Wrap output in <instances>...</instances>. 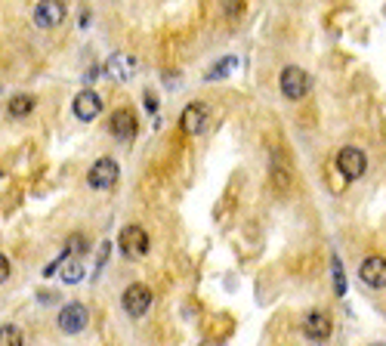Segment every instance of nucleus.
Instances as JSON below:
<instances>
[{"mask_svg":"<svg viewBox=\"0 0 386 346\" xmlns=\"http://www.w3.org/2000/svg\"><path fill=\"white\" fill-rule=\"evenodd\" d=\"M278 86H281V96L284 99H303L306 93H309V86H312V77H309V71H303L300 65H288V68L281 71V77H278Z\"/></svg>","mask_w":386,"mask_h":346,"instance_id":"obj_1","label":"nucleus"},{"mask_svg":"<svg viewBox=\"0 0 386 346\" xmlns=\"http://www.w3.org/2000/svg\"><path fill=\"white\" fill-rule=\"evenodd\" d=\"M118 244H121V254L124 257H130V260H139V257H146L148 254V235H146V229L142 226H124L121 229V235H118Z\"/></svg>","mask_w":386,"mask_h":346,"instance_id":"obj_2","label":"nucleus"},{"mask_svg":"<svg viewBox=\"0 0 386 346\" xmlns=\"http://www.w3.org/2000/svg\"><path fill=\"white\" fill-rule=\"evenodd\" d=\"M331 331H334V319L325 313V309H312V313H306V319H303V334H306V340L325 343L327 337H331Z\"/></svg>","mask_w":386,"mask_h":346,"instance_id":"obj_3","label":"nucleus"},{"mask_svg":"<svg viewBox=\"0 0 386 346\" xmlns=\"http://www.w3.org/2000/svg\"><path fill=\"white\" fill-rule=\"evenodd\" d=\"M56 324H59L62 334H81V331L90 324L87 306H84V303H68V306H62L59 322H56Z\"/></svg>","mask_w":386,"mask_h":346,"instance_id":"obj_4","label":"nucleus"},{"mask_svg":"<svg viewBox=\"0 0 386 346\" xmlns=\"http://www.w3.org/2000/svg\"><path fill=\"white\" fill-rule=\"evenodd\" d=\"M121 306L127 309V315H133V319H142V315L148 313V306H152V291L137 281V285H130L124 291V297H121Z\"/></svg>","mask_w":386,"mask_h":346,"instance_id":"obj_5","label":"nucleus"},{"mask_svg":"<svg viewBox=\"0 0 386 346\" xmlns=\"http://www.w3.org/2000/svg\"><path fill=\"white\" fill-rule=\"evenodd\" d=\"M364 167H368V158H364L362 149L346 146V149L337 151V170H340L346 179H359L362 173H364Z\"/></svg>","mask_w":386,"mask_h":346,"instance_id":"obj_6","label":"nucleus"},{"mask_svg":"<svg viewBox=\"0 0 386 346\" xmlns=\"http://www.w3.org/2000/svg\"><path fill=\"white\" fill-rule=\"evenodd\" d=\"M118 176H121V170L111 158H99V161L87 170V183L93 189H111V186L118 183Z\"/></svg>","mask_w":386,"mask_h":346,"instance_id":"obj_7","label":"nucleus"},{"mask_svg":"<svg viewBox=\"0 0 386 346\" xmlns=\"http://www.w3.org/2000/svg\"><path fill=\"white\" fill-rule=\"evenodd\" d=\"M137 114L130 112V108H118V112H111L109 118V133L114 136V140L121 142H130L133 136H137Z\"/></svg>","mask_w":386,"mask_h":346,"instance_id":"obj_8","label":"nucleus"},{"mask_svg":"<svg viewBox=\"0 0 386 346\" xmlns=\"http://www.w3.org/2000/svg\"><path fill=\"white\" fill-rule=\"evenodd\" d=\"M34 22H38V28H56L65 22V3L62 0H40L38 6H34Z\"/></svg>","mask_w":386,"mask_h":346,"instance_id":"obj_9","label":"nucleus"},{"mask_svg":"<svg viewBox=\"0 0 386 346\" xmlns=\"http://www.w3.org/2000/svg\"><path fill=\"white\" fill-rule=\"evenodd\" d=\"M71 112H75L77 121H93L99 112H102V96L96 90H81L71 103Z\"/></svg>","mask_w":386,"mask_h":346,"instance_id":"obj_10","label":"nucleus"},{"mask_svg":"<svg viewBox=\"0 0 386 346\" xmlns=\"http://www.w3.org/2000/svg\"><path fill=\"white\" fill-rule=\"evenodd\" d=\"M207 118H210L207 105H204V103H192V105L183 108L180 127L185 130V133H204V130H207Z\"/></svg>","mask_w":386,"mask_h":346,"instance_id":"obj_11","label":"nucleus"},{"mask_svg":"<svg viewBox=\"0 0 386 346\" xmlns=\"http://www.w3.org/2000/svg\"><path fill=\"white\" fill-rule=\"evenodd\" d=\"M359 278L364 281L368 287H386V260L383 257H368V260H362V266H359Z\"/></svg>","mask_w":386,"mask_h":346,"instance_id":"obj_12","label":"nucleus"},{"mask_svg":"<svg viewBox=\"0 0 386 346\" xmlns=\"http://www.w3.org/2000/svg\"><path fill=\"white\" fill-rule=\"evenodd\" d=\"M137 68H139V62H137V56H130V53H114L109 62H105V71L114 77V81H130L133 75H137Z\"/></svg>","mask_w":386,"mask_h":346,"instance_id":"obj_13","label":"nucleus"},{"mask_svg":"<svg viewBox=\"0 0 386 346\" xmlns=\"http://www.w3.org/2000/svg\"><path fill=\"white\" fill-rule=\"evenodd\" d=\"M56 269H62V281H65V285H77V281L84 278V266L77 263V260H71V263H68L65 254H62L59 260H56L53 266H47V269H44V276H53Z\"/></svg>","mask_w":386,"mask_h":346,"instance_id":"obj_14","label":"nucleus"},{"mask_svg":"<svg viewBox=\"0 0 386 346\" xmlns=\"http://www.w3.org/2000/svg\"><path fill=\"white\" fill-rule=\"evenodd\" d=\"M31 108H34V96H28V93H19V96L10 99L6 112H10V118H25V114H31Z\"/></svg>","mask_w":386,"mask_h":346,"instance_id":"obj_15","label":"nucleus"},{"mask_svg":"<svg viewBox=\"0 0 386 346\" xmlns=\"http://www.w3.org/2000/svg\"><path fill=\"white\" fill-rule=\"evenodd\" d=\"M235 65H238V59H235V56H226L223 62H217L210 71H207V81H219V77H226L229 71L235 68Z\"/></svg>","mask_w":386,"mask_h":346,"instance_id":"obj_16","label":"nucleus"},{"mask_svg":"<svg viewBox=\"0 0 386 346\" xmlns=\"http://www.w3.org/2000/svg\"><path fill=\"white\" fill-rule=\"evenodd\" d=\"M0 346H22V331L16 324H3L0 328Z\"/></svg>","mask_w":386,"mask_h":346,"instance_id":"obj_17","label":"nucleus"},{"mask_svg":"<svg viewBox=\"0 0 386 346\" xmlns=\"http://www.w3.org/2000/svg\"><path fill=\"white\" fill-rule=\"evenodd\" d=\"M331 269H334V294L343 297L346 294V278H343V269H340V257H331Z\"/></svg>","mask_w":386,"mask_h":346,"instance_id":"obj_18","label":"nucleus"},{"mask_svg":"<svg viewBox=\"0 0 386 346\" xmlns=\"http://www.w3.org/2000/svg\"><path fill=\"white\" fill-rule=\"evenodd\" d=\"M65 250L84 254V250H87V238H84V235H71V238H68V244H65Z\"/></svg>","mask_w":386,"mask_h":346,"instance_id":"obj_19","label":"nucleus"},{"mask_svg":"<svg viewBox=\"0 0 386 346\" xmlns=\"http://www.w3.org/2000/svg\"><path fill=\"white\" fill-rule=\"evenodd\" d=\"M223 13H226V16H238V13H241V0H223Z\"/></svg>","mask_w":386,"mask_h":346,"instance_id":"obj_20","label":"nucleus"},{"mask_svg":"<svg viewBox=\"0 0 386 346\" xmlns=\"http://www.w3.org/2000/svg\"><path fill=\"white\" fill-rule=\"evenodd\" d=\"M6 278H10V260H6L3 254H0V285H3Z\"/></svg>","mask_w":386,"mask_h":346,"instance_id":"obj_21","label":"nucleus"},{"mask_svg":"<svg viewBox=\"0 0 386 346\" xmlns=\"http://www.w3.org/2000/svg\"><path fill=\"white\" fill-rule=\"evenodd\" d=\"M201 346H217V343H210V340H207V343H201Z\"/></svg>","mask_w":386,"mask_h":346,"instance_id":"obj_22","label":"nucleus"},{"mask_svg":"<svg viewBox=\"0 0 386 346\" xmlns=\"http://www.w3.org/2000/svg\"><path fill=\"white\" fill-rule=\"evenodd\" d=\"M374 346H383V343H374Z\"/></svg>","mask_w":386,"mask_h":346,"instance_id":"obj_23","label":"nucleus"}]
</instances>
